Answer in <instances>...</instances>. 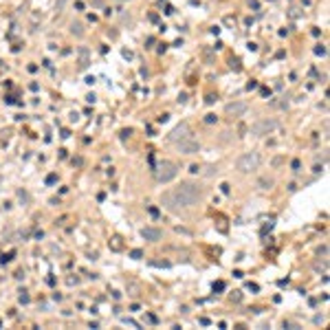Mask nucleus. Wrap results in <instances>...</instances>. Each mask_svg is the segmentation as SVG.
Instances as JSON below:
<instances>
[{
  "label": "nucleus",
  "mask_w": 330,
  "mask_h": 330,
  "mask_svg": "<svg viewBox=\"0 0 330 330\" xmlns=\"http://www.w3.org/2000/svg\"><path fill=\"white\" fill-rule=\"evenodd\" d=\"M110 249H112V251H121V238H112V240H110Z\"/></svg>",
  "instance_id": "nucleus-12"
},
{
  "label": "nucleus",
  "mask_w": 330,
  "mask_h": 330,
  "mask_svg": "<svg viewBox=\"0 0 330 330\" xmlns=\"http://www.w3.org/2000/svg\"><path fill=\"white\" fill-rule=\"evenodd\" d=\"M224 112H227V117L238 119V117H242V114L246 112V104L244 101H231V104L224 106Z\"/></svg>",
  "instance_id": "nucleus-6"
},
{
  "label": "nucleus",
  "mask_w": 330,
  "mask_h": 330,
  "mask_svg": "<svg viewBox=\"0 0 330 330\" xmlns=\"http://www.w3.org/2000/svg\"><path fill=\"white\" fill-rule=\"evenodd\" d=\"M176 174H178V167L172 161H161L154 170V176H156L158 183H170V180L176 178Z\"/></svg>",
  "instance_id": "nucleus-2"
},
{
  "label": "nucleus",
  "mask_w": 330,
  "mask_h": 330,
  "mask_svg": "<svg viewBox=\"0 0 330 330\" xmlns=\"http://www.w3.org/2000/svg\"><path fill=\"white\" fill-rule=\"evenodd\" d=\"M260 187H262V189H271L273 187V178H260Z\"/></svg>",
  "instance_id": "nucleus-13"
},
{
  "label": "nucleus",
  "mask_w": 330,
  "mask_h": 330,
  "mask_svg": "<svg viewBox=\"0 0 330 330\" xmlns=\"http://www.w3.org/2000/svg\"><path fill=\"white\" fill-rule=\"evenodd\" d=\"M216 172H218V167H216V165H211V167H209V170H207V176H214V174H216Z\"/></svg>",
  "instance_id": "nucleus-24"
},
{
  "label": "nucleus",
  "mask_w": 330,
  "mask_h": 330,
  "mask_svg": "<svg viewBox=\"0 0 330 330\" xmlns=\"http://www.w3.org/2000/svg\"><path fill=\"white\" fill-rule=\"evenodd\" d=\"M218 121V117H216V114H207L205 117V123H216Z\"/></svg>",
  "instance_id": "nucleus-16"
},
{
  "label": "nucleus",
  "mask_w": 330,
  "mask_h": 330,
  "mask_svg": "<svg viewBox=\"0 0 330 330\" xmlns=\"http://www.w3.org/2000/svg\"><path fill=\"white\" fill-rule=\"evenodd\" d=\"M130 255H132V258H134V260H141V258H143V251H141V249H134Z\"/></svg>",
  "instance_id": "nucleus-15"
},
{
  "label": "nucleus",
  "mask_w": 330,
  "mask_h": 330,
  "mask_svg": "<svg viewBox=\"0 0 330 330\" xmlns=\"http://www.w3.org/2000/svg\"><path fill=\"white\" fill-rule=\"evenodd\" d=\"M189 172H192V174H198V172H200V167H198V165H192V167H189Z\"/></svg>",
  "instance_id": "nucleus-27"
},
{
  "label": "nucleus",
  "mask_w": 330,
  "mask_h": 330,
  "mask_svg": "<svg viewBox=\"0 0 330 330\" xmlns=\"http://www.w3.org/2000/svg\"><path fill=\"white\" fill-rule=\"evenodd\" d=\"M141 236H143L145 240H150V242H158L163 238V231L161 229H154V227H143L141 229Z\"/></svg>",
  "instance_id": "nucleus-10"
},
{
  "label": "nucleus",
  "mask_w": 330,
  "mask_h": 330,
  "mask_svg": "<svg viewBox=\"0 0 330 330\" xmlns=\"http://www.w3.org/2000/svg\"><path fill=\"white\" fill-rule=\"evenodd\" d=\"M317 253H319V255H324V258H326V255H328V246H321V249L317 251Z\"/></svg>",
  "instance_id": "nucleus-26"
},
{
  "label": "nucleus",
  "mask_w": 330,
  "mask_h": 330,
  "mask_svg": "<svg viewBox=\"0 0 330 330\" xmlns=\"http://www.w3.org/2000/svg\"><path fill=\"white\" fill-rule=\"evenodd\" d=\"M178 101H180V104H183V101H187V95H185V92H180V95H178Z\"/></svg>",
  "instance_id": "nucleus-29"
},
{
  "label": "nucleus",
  "mask_w": 330,
  "mask_h": 330,
  "mask_svg": "<svg viewBox=\"0 0 330 330\" xmlns=\"http://www.w3.org/2000/svg\"><path fill=\"white\" fill-rule=\"evenodd\" d=\"M240 297H242L240 290H233V293H231V299H233V302H240Z\"/></svg>",
  "instance_id": "nucleus-21"
},
{
  "label": "nucleus",
  "mask_w": 330,
  "mask_h": 330,
  "mask_svg": "<svg viewBox=\"0 0 330 330\" xmlns=\"http://www.w3.org/2000/svg\"><path fill=\"white\" fill-rule=\"evenodd\" d=\"M161 202H163V207H167L170 211H180V209H183V207H180V202L176 200V196H174L172 192H165V194H163V196H161Z\"/></svg>",
  "instance_id": "nucleus-8"
},
{
  "label": "nucleus",
  "mask_w": 330,
  "mask_h": 330,
  "mask_svg": "<svg viewBox=\"0 0 330 330\" xmlns=\"http://www.w3.org/2000/svg\"><path fill=\"white\" fill-rule=\"evenodd\" d=\"M92 4L95 7H104V0H92Z\"/></svg>",
  "instance_id": "nucleus-30"
},
{
  "label": "nucleus",
  "mask_w": 330,
  "mask_h": 330,
  "mask_svg": "<svg viewBox=\"0 0 330 330\" xmlns=\"http://www.w3.org/2000/svg\"><path fill=\"white\" fill-rule=\"evenodd\" d=\"M176 148H178L180 154H196V152H200V143H198L196 139H192V134L185 136V139H180V141H176Z\"/></svg>",
  "instance_id": "nucleus-5"
},
{
  "label": "nucleus",
  "mask_w": 330,
  "mask_h": 330,
  "mask_svg": "<svg viewBox=\"0 0 330 330\" xmlns=\"http://www.w3.org/2000/svg\"><path fill=\"white\" fill-rule=\"evenodd\" d=\"M119 2H126V0H119Z\"/></svg>",
  "instance_id": "nucleus-31"
},
{
  "label": "nucleus",
  "mask_w": 330,
  "mask_h": 330,
  "mask_svg": "<svg viewBox=\"0 0 330 330\" xmlns=\"http://www.w3.org/2000/svg\"><path fill=\"white\" fill-rule=\"evenodd\" d=\"M214 290H224V282H214Z\"/></svg>",
  "instance_id": "nucleus-19"
},
{
  "label": "nucleus",
  "mask_w": 330,
  "mask_h": 330,
  "mask_svg": "<svg viewBox=\"0 0 330 330\" xmlns=\"http://www.w3.org/2000/svg\"><path fill=\"white\" fill-rule=\"evenodd\" d=\"M18 299H20V304H29L31 302V297L26 295V290H20V297H18Z\"/></svg>",
  "instance_id": "nucleus-14"
},
{
  "label": "nucleus",
  "mask_w": 330,
  "mask_h": 330,
  "mask_svg": "<svg viewBox=\"0 0 330 330\" xmlns=\"http://www.w3.org/2000/svg\"><path fill=\"white\" fill-rule=\"evenodd\" d=\"M55 180H57V176H55V174H48V176H46V185H53Z\"/></svg>",
  "instance_id": "nucleus-18"
},
{
  "label": "nucleus",
  "mask_w": 330,
  "mask_h": 330,
  "mask_svg": "<svg viewBox=\"0 0 330 330\" xmlns=\"http://www.w3.org/2000/svg\"><path fill=\"white\" fill-rule=\"evenodd\" d=\"M277 126H280V123H277L275 119H260V121H255L253 126H251V132H253L255 136H264V134H271L273 130H277Z\"/></svg>",
  "instance_id": "nucleus-4"
},
{
  "label": "nucleus",
  "mask_w": 330,
  "mask_h": 330,
  "mask_svg": "<svg viewBox=\"0 0 330 330\" xmlns=\"http://www.w3.org/2000/svg\"><path fill=\"white\" fill-rule=\"evenodd\" d=\"M207 104H214V101H216V95H207Z\"/></svg>",
  "instance_id": "nucleus-28"
},
{
  "label": "nucleus",
  "mask_w": 330,
  "mask_h": 330,
  "mask_svg": "<svg viewBox=\"0 0 330 330\" xmlns=\"http://www.w3.org/2000/svg\"><path fill=\"white\" fill-rule=\"evenodd\" d=\"M255 88H258V82H253V79H251V82L246 84V90H255Z\"/></svg>",
  "instance_id": "nucleus-20"
},
{
  "label": "nucleus",
  "mask_w": 330,
  "mask_h": 330,
  "mask_svg": "<svg viewBox=\"0 0 330 330\" xmlns=\"http://www.w3.org/2000/svg\"><path fill=\"white\" fill-rule=\"evenodd\" d=\"M185 136H189V126L187 123H180V126H176L174 130L167 134V141H172V143H176V141L185 139Z\"/></svg>",
  "instance_id": "nucleus-7"
},
{
  "label": "nucleus",
  "mask_w": 330,
  "mask_h": 330,
  "mask_svg": "<svg viewBox=\"0 0 330 330\" xmlns=\"http://www.w3.org/2000/svg\"><path fill=\"white\" fill-rule=\"evenodd\" d=\"M290 165H293V170H295V172H299V167H302V163H299V161H297V158H295V161H293V163H290Z\"/></svg>",
  "instance_id": "nucleus-23"
},
{
  "label": "nucleus",
  "mask_w": 330,
  "mask_h": 330,
  "mask_svg": "<svg viewBox=\"0 0 330 330\" xmlns=\"http://www.w3.org/2000/svg\"><path fill=\"white\" fill-rule=\"evenodd\" d=\"M315 55H326V46H315Z\"/></svg>",
  "instance_id": "nucleus-17"
},
{
  "label": "nucleus",
  "mask_w": 330,
  "mask_h": 330,
  "mask_svg": "<svg viewBox=\"0 0 330 330\" xmlns=\"http://www.w3.org/2000/svg\"><path fill=\"white\" fill-rule=\"evenodd\" d=\"M150 264H152V266H170V262H165V260H163V262H150Z\"/></svg>",
  "instance_id": "nucleus-22"
},
{
  "label": "nucleus",
  "mask_w": 330,
  "mask_h": 330,
  "mask_svg": "<svg viewBox=\"0 0 330 330\" xmlns=\"http://www.w3.org/2000/svg\"><path fill=\"white\" fill-rule=\"evenodd\" d=\"M77 55H79V60H77V68H79V70H86V68H88V64H90V51H88L86 46H79Z\"/></svg>",
  "instance_id": "nucleus-9"
},
{
  "label": "nucleus",
  "mask_w": 330,
  "mask_h": 330,
  "mask_svg": "<svg viewBox=\"0 0 330 330\" xmlns=\"http://www.w3.org/2000/svg\"><path fill=\"white\" fill-rule=\"evenodd\" d=\"M172 194L176 196V200L180 202V207H183V209H187V207H194V205H196V202L202 198L200 187H198V185H194V183H180L178 187L172 189Z\"/></svg>",
  "instance_id": "nucleus-1"
},
{
  "label": "nucleus",
  "mask_w": 330,
  "mask_h": 330,
  "mask_svg": "<svg viewBox=\"0 0 330 330\" xmlns=\"http://www.w3.org/2000/svg\"><path fill=\"white\" fill-rule=\"evenodd\" d=\"M231 68H233V70H240V62H238V60H231Z\"/></svg>",
  "instance_id": "nucleus-25"
},
{
  "label": "nucleus",
  "mask_w": 330,
  "mask_h": 330,
  "mask_svg": "<svg viewBox=\"0 0 330 330\" xmlns=\"http://www.w3.org/2000/svg\"><path fill=\"white\" fill-rule=\"evenodd\" d=\"M260 161H262V158H260V152H244L240 158H238L236 167H238V172H242V174H249V172L258 170Z\"/></svg>",
  "instance_id": "nucleus-3"
},
{
  "label": "nucleus",
  "mask_w": 330,
  "mask_h": 330,
  "mask_svg": "<svg viewBox=\"0 0 330 330\" xmlns=\"http://www.w3.org/2000/svg\"><path fill=\"white\" fill-rule=\"evenodd\" d=\"M70 33L73 35H77V38H82L84 35V26H82V22H70Z\"/></svg>",
  "instance_id": "nucleus-11"
}]
</instances>
